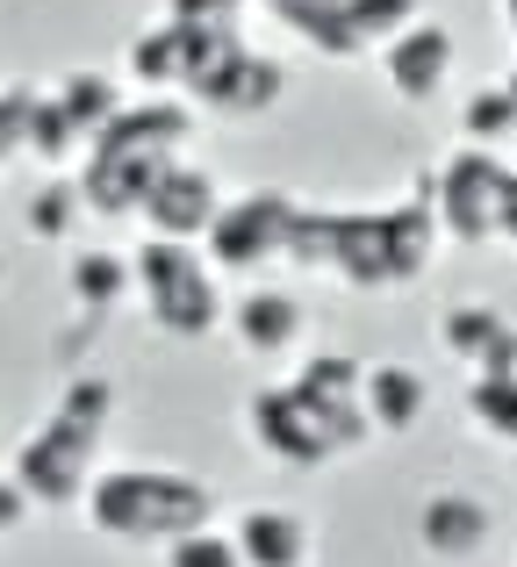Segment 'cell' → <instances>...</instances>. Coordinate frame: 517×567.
I'll list each match as a JSON object with an SVG mask.
<instances>
[{
  "instance_id": "obj_22",
  "label": "cell",
  "mask_w": 517,
  "mask_h": 567,
  "mask_svg": "<svg viewBox=\"0 0 517 567\" xmlns=\"http://www.w3.org/2000/svg\"><path fill=\"white\" fill-rule=\"evenodd\" d=\"M467 416H475L482 439H496V445H510V453H517V374L510 381L475 374V381H467Z\"/></svg>"
},
{
  "instance_id": "obj_4",
  "label": "cell",
  "mask_w": 517,
  "mask_h": 567,
  "mask_svg": "<svg viewBox=\"0 0 517 567\" xmlns=\"http://www.w3.org/2000/svg\"><path fill=\"white\" fill-rule=\"evenodd\" d=\"M438 216L424 202H395V208H345L338 216V259L331 274L345 288H410V280L432 266Z\"/></svg>"
},
{
  "instance_id": "obj_2",
  "label": "cell",
  "mask_w": 517,
  "mask_h": 567,
  "mask_svg": "<svg viewBox=\"0 0 517 567\" xmlns=\"http://www.w3.org/2000/svg\"><path fill=\"white\" fill-rule=\"evenodd\" d=\"M108 416H115V381L72 367L65 388H58V410L43 416V431H29L14 445V488L29 503H43V511L80 503L86 482H94V453L108 439Z\"/></svg>"
},
{
  "instance_id": "obj_10",
  "label": "cell",
  "mask_w": 517,
  "mask_h": 567,
  "mask_svg": "<svg viewBox=\"0 0 517 567\" xmlns=\"http://www.w3.org/2000/svg\"><path fill=\"white\" fill-rule=\"evenodd\" d=\"M216 208H224V187H216V173L209 166H166L158 173V187L144 194V230L152 237H166V245H201L209 237V223H216Z\"/></svg>"
},
{
  "instance_id": "obj_7",
  "label": "cell",
  "mask_w": 517,
  "mask_h": 567,
  "mask_svg": "<svg viewBox=\"0 0 517 567\" xmlns=\"http://www.w3.org/2000/svg\"><path fill=\"white\" fill-rule=\"evenodd\" d=\"M294 194L280 187H252V194H224V208H216L209 223V266H224V274H259V266H280L288 259V230H294Z\"/></svg>"
},
{
  "instance_id": "obj_14",
  "label": "cell",
  "mask_w": 517,
  "mask_h": 567,
  "mask_svg": "<svg viewBox=\"0 0 517 567\" xmlns=\"http://www.w3.org/2000/svg\"><path fill=\"white\" fill-rule=\"evenodd\" d=\"M224 323L252 360H280V352H294V338H302V302L280 295V288H252Z\"/></svg>"
},
{
  "instance_id": "obj_24",
  "label": "cell",
  "mask_w": 517,
  "mask_h": 567,
  "mask_svg": "<svg viewBox=\"0 0 517 567\" xmlns=\"http://www.w3.org/2000/svg\"><path fill=\"white\" fill-rule=\"evenodd\" d=\"M338 216H345V208H294V230H288V266L331 274V259H338Z\"/></svg>"
},
{
  "instance_id": "obj_29",
  "label": "cell",
  "mask_w": 517,
  "mask_h": 567,
  "mask_svg": "<svg viewBox=\"0 0 517 567\" xmlns=\"http://www.w3.org/2000/svg\"><path fill=\"white\" fill-rule=\"evenodd\" d=\"M22 517H29V496L14 482H0V539H8V532H22Z\"/></svg>"
},
{
  "instance_id": "obj_26",
  "label": "cell",
  "mask_w": 517,
  "mask_h": 567,
  "mask_svg": "<svg viewBox=\"0 0 517 567\" xmlns=\"http://www.w3.org/2000/svg\"><path fill=\"white\" fill-rule=\"evenodd\" d=\"M166 567H245L230 532H187V539L166 546Z\"/></svg>"
},
{
  "instance_id": "obj_11",
  "label": "cell",
  "mask_w": 517,
  "mask_h": 567,
  "mask_svg": "<svg viewBox=\"0 0 517 567\" xmlns=\"http://www.w3.org/2000/svg\"><path fill=\"white\" fill-rule=\"evenodd\" d=\"M453 65H461V43H453L446 22H410L403 37L381 51V80L395 86V101H410V109H424V101L438 94V86L453 80Z\"/></svg>"
},
{
  "instance_id": "obj_21",
  "label": "cell",
  "mask_w": 517,
  "mask_h": 567,
  "mask_svg": "<svg viewBox=\"0 0 517 567\" xmlns=\"http://www.w3.org/2000/svg\"><path fill=\"white\" fill-rule=\"evenodd\" d=\"M130 80L152 94H180V29L158 22L144 37H130Z\"/></svg>"
},
{
  "instance_id": "obj_8",
  "label": "cell",
  "mask_w": 517,
  "mask_h": 567,
  "mask_svg": "<svg viewBox=\"0 0 517 567\" xmlns=\"http://www.w3.org/2000/svg\"><path fill=\"white\" fill-rule=\"evenodd\" d=\"M245 424H252V445H259L266 460H280V467H323V460H338L323 416L309 410V402L294 395L288 381L259 388V395L245 402Z\"/></svg>"
},
{
  "instance_id": "obj_6",
  "label": "cell",
  "mask_w": 517,
  "mask_h": 567,
  "mask_svg": "<svg viewBox=\"0 0 517 567\" xmlns=\"http://www.w3.org/2000/svg\"><path fill=\"white\" fill-rule=\"evenodd\" d=\"M510 187H517V173L504 158L467 144V152H453L438 173H424L417 202L438 216V237H453V245H489V237H504Z\"/></svg>"
},
{
  "instance_id": "obj_3",
  "label": "cell",
  "mask_w": 517,
  "mask_h": 567,
  "mask_svg": "<svg viewBox=\"0 0 517 567\" xmlns=\"http://www.w3.org/2000/svg\"><path fill=\"white\" fill-rule=\"evenodd\" d=\"M80 503H86V525L123 546H173L187 532H209L216 517V488L180 467H108L86 482Z\"/></svg>"
},
{
  "instance_id": "obj_19",
  "label": "cell",
  "mask_w": 517,
  "mask_h": 567,
  "mask_svg": "<svg viewBox=\"0 0 517 567\" xmlns=\"http://www.w3.org/2000/svg\"><path fill=\"white\" fill-rule=\"evenodd\" d=\"M504 323H510V317H504L496 302H453L446 323H438V338H446V352H453L461 367H482V360H489V346L504 338Z\"/></svg>"
},
{
  "instance_id": "obj_5",
  "label": "cell",
  "mask_w": 517,
  "mask_h": 567,
  "mask_svg": "<svg viewBox=\"0 0 517 567\" xmlns=\"http://www.w3.org/2000/svg\"><path fill=\"white\" fill-rule=\"evenodd\" d=\"M130 288L144 295L152 323L166 338H209L224 331V288H216V266L201 259V245H166V237H144V251L130 259Z\"/></svg>"
},
{
  "instance_id": "obj_20",
  "label": "cell",
  "mask_w": 517,
  "mask_h": 567,
  "mask_svg": "<svg viewBox=\"0 0 517 567\" xmlns=\"http://www.w3.org/2000/svg\"><path fill=\"white\" fill-rule=\"evenodd\" d=\"M22 152H29V158H43V166H72V158H86V137L65 123V109H58L51 94H37V101H29Z\"/></svg>"
},
{
  "instance_id": "obj_1",
  "label": "cell",
  "mask_w": 517,
  "mask_h": 567,
  "mask_svg": "<svg viewBox=\"0 0 517 567\" xmlns=\"http://www.w3.org/2000/svg\"><path fill=\"white\" fill-rule=\"evenodd\" d=\"M195 137V109L180 94H152L144 109H123L80 158V202L94 216H130L144 208V194L158 187V173L180 166V144Z\"/></svg>"
},
{
  "instance_id": "obj_18",
  "label": "cell",
  "mask_w": 517,
  "mask_h": 567,
  "mask_svg": "<svg viewBox=\"0 0 517 567\" xmlns=\"http://www.w3.org/2000/svg\"><path fill=\"white\" fill-rule=\"evenodd\" d=\"M338 22H345L352 58H366V51H389L410 22H424V0H338Z\"/></svg>"
},
{
  "instance_id": "obj_32",
  "label": "cell",
  "mask_w": 517,
  "mask_h": 567,
  "mask_svg": "<svg viewBox=\"0 0 517 567\" xmlns=\"http://www.w3.org/2000/svg\"><path fill=\"white\" fill-rule=\"evenodd\" d=\"M504 86H510V101H517V72H510V80H504Z\"/></svg>"
},
{
  "instance_id": "obj_17",
  "label": "cell",
  "mask_w": 517,
  "mask_h": 567,
  "mask_svg": "<svg viewBox=\"0 0 517 567\" xmlns=\"http://www.w3.org/2000/svg\"><path fill=\"white\" fill-rule=\"evenodd\" d=\"M51 101H58V109H65V123L80 130L86 144H94L101 130H108L115 115L130 109V101H123V86H115L108 72H65V80L51 86Z\"/></svg>"
},
{
  "instance_id": "obj_33",
  "label": "cell",
  "mask_w": 517,
  "mask_h": 567,
  "mask_svg": "<svg viewBox=\"0 0 517 567\" xmlns=\"http://www.w3.org/2000/svg\"><path fill=\"white\" fill-rule=\"evenodd\" d=\"M510 567H517V560H510Z\"/></svg>"
},
{
  "instance_id": "obj_16",
  "label": "cell",
  "mask_w": 517,
  "mask_h": 567,
  "mask_svg": "<svg viewBox=\"0 0 517 567\" xmlns=\"http://www.w3.org/2000/svg\"><path fill=\"white\" fill-rule=\"evenodd\" d=\"M65 288H72V302H80V317H94V323H108L115 309H123V295H137L123 251H80V259L65 266Z\"/></svg>"
},
{
  "instance_id": "obj_28",
  "label": "cell",
  "mask_w": 517,
  "mask_h": 567,
  "mask_svg": "<svg viewBox=\"0 0 517 567\" xmlns=\"http://www.w3.org/2000/svg\"><path fill=\"white\" fill-rule=\"evenodd\" d=\"M475 374H489V381H510V374H517V317L504 323V338L489 346V360H482Z\"/></svg>"
},
{
  "instance_id": "obj_9",
  "label": "cell",
  "mask_w": 517,
  "mask_h": 567,
  "mask_svg": "<svg viewBox=\"0 0 517 567\" xmlns=\"http://www.w3.org/2000/svg\"><path fill=\"white\" fill-rule=\"evenodd\" d=\"M360 374H366V367L352 360V352H317V360H302L294 381H288L294 395L323 416V431H331L338 453H352V445L374 439V424H366V410H360Z\"/></svg>"
},
{
  "instance_id": "obj_31",
  "label": "cell",
  "mask_w": 517,
  "mask_h": 567,
  "mask_svg": "<svg viewBox=\"0 0 517 567\" xmlns=\"http://www.w3.org/2000/svg\"><path fill=\"white\" fill-rule=\"evenodd\" d=\"M504 8H510V29H517V0H504Z\"/></svg>"
},
{
  "instance_id": "obj_30",
  "label": "cell",
  "mask_w": 517,
  "mask_h": 567,
  "mask_svg": "<svg viewBox=\"0 0 517 567\" xmlns=\"http://www.w3.org/2000/svg\"><path fill=\"white\" fill-rule=\"evenodd\" d=\"M504 245H517V187H510V208H504Z\"/></svg>"
},
{
  "instance_id": "obj_12",
  "label": "cell",
  "mask_w": 517,
  "mask_h": 567,
  "mask_svg": "<svg viewBox=\"0 0 517 567\" xmlns=\"http://www.w3.org/2000/svg\"><path fill=\"white\" fill-rule=\"evenodd\" d=\"M489 532H496V511L482 496H467V488H438V496H424V511H417V546L438 554V560L482 554Z\"/></svg>"
},
{
  "instance_id": "obj_15",
  "label": "cell",
  "mask_w": 517,
  "mask_h": 567,
  "mask_svg": "<svg viewBox=\"0 0 517 567\" xmlns=\"http://www.w3.org/2000/svg\"><path fill=\"white\" fill-rule=\"evenodd\" d=\"M424 402H432V388H424V374L403 367V360H381V367L360 374V410H366L374 431H410L424 416Z\"/></svg>"
},
{
  "instance_id": "obj_13",
  "label": "cell",
  "mask_w": 517,
  "mask_h": 567,
  "mask_svg": "<svg viewBox=\"0 0 517 567\" xmlns=\"http://www.w3.org/2000/svg\"><path fill=\"white\" fill-rule=\"evenodd\" d=\"M230 546H238L245 567H309V554H317V532H309L294 511H273V503H259V511L238 517Z\"/></svg>"
},
{
  "instance_id": "obj_25",
  "label": "cell",
  "mask_w": 517,
  "mask_h": 567,
  "mask_svg": "<svg viewBox=\"0 0 517 567\" xmlns=\"http://www.w3.org/2000/svg\"><path fill=\"white\" fill-rule=\"evenodd\" d=\"M461 130H467V144H475V152L504 144L510 130H517V101H510V86H482V94H467Z\"/></svg>"
},
{
  "instance_id": "obj_27",
  "label": "cell",
  "mask_w": 517,
  "mask_h": 567,
  "mask_svg": "<svg viewBox=\"0 0 517 567\" xmlns=\"http://www.w3.org/2000/svg\"><path fill=\"white\" fill-rule=\"evenodd\" d=\"M245 0H166V22L173 29H238Z\"/></svg>"
},
{
  "instance_id": "obj_23",
  "label": "cell",
  "mask_w": 517,
  "mask_h": 567,
  "mask_svg": "<svg viewBox=\"0 0 517 567\" xmlns=\"http://www.w3.org/2000/svg\"><path fill=\"white\" fill-rule=\"evenodd\" d=\"M80 216H86V202H80V187L72 181H51V187H37L29 194V237H37V245H65L72 230H80Z\"/></svg>"
}]
</instances>
